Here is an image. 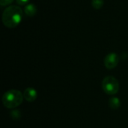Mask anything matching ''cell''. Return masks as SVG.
<instances>
[{
	"label": "cell",
	"instance_id": "6da1fadb",
	"mask_svg": "<svg viewBox=\"0 0 128 128\" xmlns=\"http://www.w3.org/2000/svg\"><path fill=\"white\" fill-rule=\"evenodd\" d=\"M2 22L8 28H14L21 22L22 19V10L18 5H9L2 13Z\"/></svg>",
	"mask_w": 128,
	"mask_h": 128
},
{
	"label": "cell",
	"instance_id": "7a4b0ae2",
	"mask_svg": "<svg viewBox=\"0 0 128 128\" xmlns=\"http://www.w3.org/2000/svg\"><path fill=\"white\" fill-rule=\"evenodd\" d=\"M23 94L18 90H9L2 96V103L7 109H14L20 106L23 101Z\"/></svg>",
	"mask_w": 128,
	"mask_h": 128
},
{
	"label": "cell",
	"instance_id": "3957f363",
	"mask_svg": "<svg viewBox=\"0 0 128 128\" xmlns=\"http://www.w3.org/2000/svg\"><path fill=\"white\" fill-rule=\"evenodd\" d=\"M120 88L118 81L113 76H106L102 81V89L108 95L116 94Z\"/></svg>",
	"mask_w": 128,
	"mask_h": 128
},
{
	"label": "cell",
	"instance_id": "277c9868",
	"mask_svg": "<svg viewBox=\"0 0 128 128\" xmlns=\"http://www.w3.org/2000/svg\"><path fill=\"white\" fill-rule=\"evenodd\" d=\"M119 63V57L116 53H110L104 59L105 67L108 69H112L117 66Z\"/></svg>",
	"mask_w": 128,
	"mask_h": 128
},
{
	"label": "cell",
	"instance_id": "5b68a950",
	"mask_svg": "<svg viewBox=\"0 0 128 128\" xmlns=\"http://www.w3.org/2000/svg\"><path fill=\"white\" fill-rule=\"evenodd\" d=\"M22 94L24 99L28 102H34L38 97V92L33 88H27Z\"/></svg>",
	"mask_w": 128,
	"mask_h": 128
},
{
	"label": "cell",
	"instance_id": "8992f818",
	"mask_svg": "<svg viewBox=\"0 0 128 128\" xmlns=\"http://www.w3.org/2000/svg\"><path fill=\"white\" fill-rule=\"evenodd\" d=\"M24 11L26 14V15L29 17H32L37 12V7L33 3H28V5L25 6Z\"/></svg>",
	"mask_w": 128,
	"mask_h": 128
},
{
	"label": "cell",
	"instance_id": "52a82bcc",
	"mask_svg": "<svg viewBox=\"0 0 128 128\" xmlns=\"http://www.w3.org/2000/svg\"><path fill=\"white\" fill-rule=\"evenodd\" d=\"M109 106L112 109H118L121 106V100L118 97H111L109 100Z\"/></svg>",
	"mask_w": 128,
	"mask_h": 128
},
{
	"label": "cell",
	"instance_id": "ba28073f",
	"mask_svg": "<svg viewBox=\"0 0 128 128\" xmlns=\"http://www.w3.org/2000/svg\"><path fill=\"white\" fill-rule=\"evenodd\" d=\"M104 0H92V5L95 9H100L104 5Z\"/></svg>",
	"mask_w": 128,
	"mask_h": 128
},
{
	"label": "cell",
	"instance_id": "9c48e42d",
	"mask_svg": "<svg viewBox=\"0 0 128 128\" xmlns=\"http://www.w3.org/2000/svg\"><path fill=\"white\" fill-rule=\"evenodd\" d=\"M12 2L13 0H0V5L1 6H5L10 4Z\"/></svg>",
	"mask_w": 128,
	"mask_h": 128
},
{
	"label": "cell",
	"instance_id": "30bf717a",
	"mask_svg": "<svg viewBox=\"0 0 128 128\" xmlns=\"http://www.w3.org/2000/svg\"><path fill=\"white\" fill-rule=\"evenodd\" d=\"M28 1H29V0H16V3H18V4L20 5H23L26 4Z\"/></svg>",
	"mask_w": 128,
	"mask_h": 128
}]
</instances>
